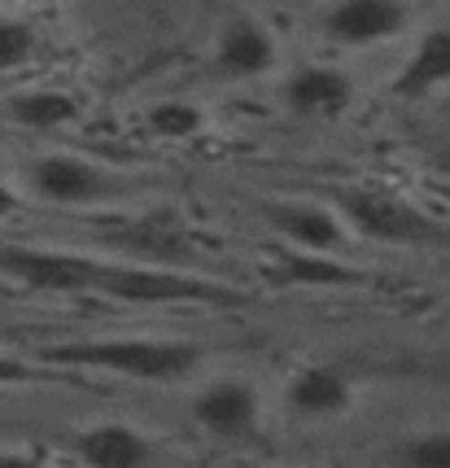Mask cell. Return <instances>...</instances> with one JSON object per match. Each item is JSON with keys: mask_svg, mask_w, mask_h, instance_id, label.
<instances>
[{"mask_svg": "<svg viewBox=\"0 0 450 468\" xmlns=\"http://www.w3.org/2000/svg\"><path fill=\"white\" fill-rule=\"evenodd\" d=\"M88 293H101L127 306H175V303H205V306H236L246 303V293L205 276H188L180 267L158 263H110L92 259V281Z\"/></svg>", "mask_w": 450, "mask_h": 468, "instance_id": "2", "label": "cell"}, {"mask_svg": "<svg viewBox=\"0 0 450 468\" xmlns=\"http://www.w3.org/2000/svg\"><path fill=\"white\" fill-rule=\"evenodd\" d=\"M271 281L302 289H341V285H359V271H350L346 263L324 259L315 250H288V254H280V267H276Z\"/></svg>", "mask_w": 450, "mask_h": 468, "instance_id": "15", "label": "cell"}, {"mask_svg": "<svg viewBox=\"0 0 450 468\" xmlns=\"http://www.w3.org/2000/svg\"><path fill=\"white\" fill-rule=\"evenodd\" d=\"M75 455L97 468H141L153 460V447L136 425L127 420H101L75 433Z\"/></svg>", "mask_w": 450, "mask_h": 468, "instance_id": "13", "label": "cell"}, {"mask_svg": "<svg viewBox=\"0 0 450 468\" xmlns=\"http://www.w3.org/2000/svg\"><path fill=\"white\" fill-rule=\"evenodd\" d=\"M0 276L36 293H88L92 254L40 250V245H0Z\"/></svg>", "mask_w": 450, "mask_h": 468, "instance_id": "5", "label": "cell"}, {"mask_svg": "<svg viewBox=\"0 0 450 468\" xmlns=\"http://www.w3.org/2000/svg\"><path fill=\"white\" fill-rule=\"evenodd\" d=\"M26 188L48 206H101L131 193V180L83 163L75 154H44L26 171Z\"/></svg>", "mask_w": 450, "mask_h": 468, "instance_id": "4", "label": "cell"}, {"mask_svg": "<svg viewBox=\"0 0 450 468\" xmlns=\"http://www.w3.org/2000/svg\"><path fill=\"white\" fill-rule=\"evenodd\" d=\"M193 416L205 433L241 442L258 429V389L241 377H219L193 399Z\"/></svg>", "mask_w": 450, "mask_h": 468, "instance_id": "8", "label": "cell"}, {"mask_svg": "<svg viewBox=\"0 0 450 468\" xmlns=\"http://www.w3.org/2000/svg\"><path fill=\"white\" fill-rule=\"evenodd\" d=\"M407 0H337L324 9V36L350 48H363V44L393 40L398 31H407Z\"/></svg>", "mask_w": 450, "mask_h": 468, "instance_id": "7", "label": "cell"}, {"mask_svg": "<svg viewBox=\"0 0 450 468\" xmlns=\"http://www.w3.org/2000/svg\"><path fill=\"white\" fill-rule=\"evenodd\" d=\"M267 224L276 228L293 250H315V254H337L346 245V224L337 210L315 202H267Z\"/></svg>", "mask_w": 450, "mask_h": 468, "instance_id": "9", "label": "cell"}, {"mask_svg": "<svg viewBox=\"0 0 450 468\" xmlns=\"http://www.w3.org/2000/svg\"><path fill=\"white\" fill-rule=\"evenodd\" d=\"M144 122L162 141H188V136H197L205 127V114H202V105H193V101H162L144 114Z\"/></svg>", "mask_w": 450, "mask_h": 468, "instance_id": "17", "label": "cell"}, {"mask_svg": "<svg viewBox=\"0 0 450 468\" xmlns=\"http://www.w3.org/2000/svg\"><path fill=\"white\" fill-rule=\"evenodd\" d=\"M36 53V31L22 18H0V75L26 66Z\"/></svg>", "mask_w": 450, "mask_h": 468, "instance_id": "19", "label": "cell"}, {"mask_svg": "<svg viewBox=\"0 0 450 468\" xmlns=\"http://www.w3.org/2000/svg\"><path fill=\"white\" fill-rule=\"evenodd\" d=\"M40 372L31 364H22L14 355H0V386H26V381H36Z\"/></svg>", "mask_w": 450, "mask_h": 468, "instance_id": "20", "label": "cell"}, {"mask_svg": "<svg viewBox=\"0 0 450 468\" xmlns=\"http://www.w3.org/2000/svg\"><path fill=\"white\" fill-rule=\"evenodd\" d=\"M288 408L298 411V416H310V420H324V416H341L350 408V399H354V389L350 381L337 372V367H302L285 389Z\"/></svg>", "mask_w": 450, "mask_h": 468, "instance_id": "14", "label": "cell"}, {"mask_svg": "<svg viewBox=\"0 0 450 468\" xmlns=\"http://www.w3.org/2000/svg\"><path fill=\"white\" fill-rule=\"evenodd\" d=\"M40 359L70 367H101V372H119L131 381H180L202 364L205 350L193 342H171V337H101V342L44 346Z\"/></svg>", "mask_w": 450, "mask_h": 468, "instance_id": "1", "label": "cell"}, {"mask_svg": "<svg viewBox=\"0 0 450 468\" xmlns=\"http://www.w3.org/2000/svg\"><path fill=\"white\" fill-rule=\"evenodd\" d=\"M354 83L337 66H302L285 80V105L298 119H337L346 114Z\"/></svg>", "mask_w": 450, "mask_h": 468, "instance_id": "10", "label": "cell"}, {"mask_svg": "<svg viewBox=\"0 0 450 468\" xmlns=\"http://www.w3.org/2000/svg\"><path fill=\"white\" fill-rule=\"evenodd\" d=\"M393 460L411 468H450V429H433V433L411 438L393 451Z\"/></svg>", "mask_w": 450, "mask_h": 468, "instance_id": "18", "label": "cell"}, {"mask_svg": "<svg viewBox=\"0 0 450 468\" xmlns=\"http://www.w3.org/2000/svg\"><path fill=\"white\" fill-rule=\"evenodd\" d=\"M276 61V40L271 31L254 18H232L215 40V66L227 80H258Z\"/></svg>", "mask_w": 450, "mask_h": 468, "instance_id": "11", "label": "cell"}, {"mask_svg": "<svg viewBox=\"0 0 450 468\" xmlns=\"http://www.w3.org/2000/svg\"><path fill=\"white\" fill-rule=\"evenodd\" d=\"M437 166L450 176V144H446V149H437Z\"/></svg>", "mask_w": 450, "mask_h": 468, "instance_id": "22", "label": "cell"}, {"mask_svg": "<svg viewBox=\"0 0 450 468\" xmlns=\"http://www.w3.org/2000/svg\"><path fill=\"white\" fill-rule=\"evenodd\" d=\"M18 193H14V188H9V184L0 180V219H9V215H14V210H18Z\"/></svg>", "mask_w": 450, "mask_h": 468, "instance_id": "21", "label": "cell"}, {"mask_svg": "<svg viewBox=\"0 0 450 468\" xmlns=\"http://www.w3.org/2000/svg\"><path fill=\"white\" fill-rule=\"evenodd\" d=\"M337 197V215L341 224H350L359 237L381 245H437L446 241V232L433 224L420 206H411L407 197L389 193V188H372V184H341L332 188Z\"/></svg>", "mask_w": 450, "mask_h": 468, "instance_id": "3", "label": "cell"}, {"mask_svg": "<svg viewBox=\"0 0 450 468\" xmlns=\"http://www.w3.org/2000/svg\"><path fill=\"white\" fill-rule=\"evenodd\" d=\"M5 114L18 122V127L53 132V127H66V122L79 119V101H75L70 92H58V88H31V92L9 97Z\"/></svg>", "mask_w": 450, "mask_h": 468, "instance_id": "16", "label": "cell"}, {"mask_svg": "<svg viewBox=\"0 0 450 468\" xmlns=\"http://www.w3.org/2000/svg\"><path fill=\"white\" fill-rule=\"evenodd\" d=\"M105 241L114 250H123V254H131V259H144V263L158 267H180L197 254L193 250V232H188V224L175 210H153V215H141V219H127L123 228H110Z\"/></svg>", "mask_w": 450, "mask_h": 468, "instance_id": "6", "label": "cell"}, {"mask_svg": "<svg viewBox=\"0 0 450 468\" xmlns=\"http://www.w3.org/2000/svg\"><path fill=\"white\" fill-rule=\"evenodd\" d=\"M442 83H450V27H433L415 40L411 58L389 83V92L398 101H420V97L437 92Z\"/></svg>", "mask_w": 450, "mask_h": 468, "instance_id": "12", "label": "cell"}]
</instances>
